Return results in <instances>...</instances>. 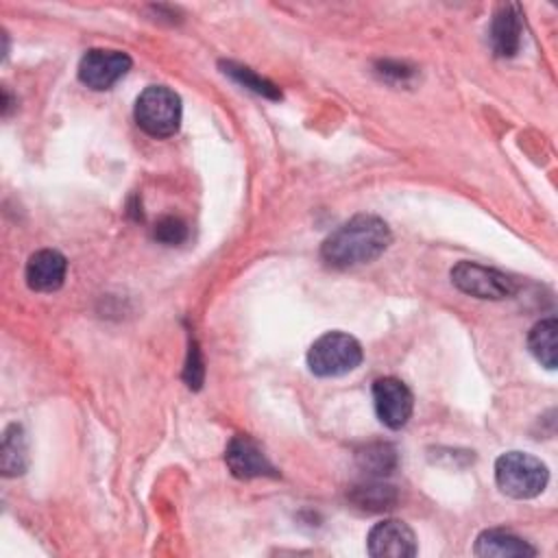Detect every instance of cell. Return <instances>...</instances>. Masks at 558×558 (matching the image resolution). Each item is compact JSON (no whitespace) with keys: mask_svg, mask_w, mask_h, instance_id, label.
I'll list each match as a JSON object with an SVG mask.
<instances>
[{"mask_svg":"<svg viewBox=\"0 0 558 558\" xmlns=\"http://www.w3.org/2000/svg\"><path fill=\"white\" fill-rule=\"evenodd\" d=\"M390 242V227L379 216L357 214L325 238L320 257L331 268H353L377 259Z\"/></svg>","mask_w":558,"mask_h":558,"instance_id":"obj_1","label":"cell"},{"mask_svg":"<svg viewBox=\"0 0 558 558\" xmlns=\"http://www.w3.org/2000/svg\"><path fill=\"white\" fill-rule=\"evenodd\" d=\"M549 471L543 460L525 451H506L495 460V482L512 499H532L547 486Z\"/></svg>","mask_w":558,"mask_h":558,"instance_id":"obj_2","label":"cell"},{"mask_svg":"<svg viewBox=\"0 0 558 558\" xmlns=\"http://www.w3.org/2000/svg\"><path fill=\"white\" fill-rule=\"evenodd\" d=\"M181 98L166 85H148L135 100V122L153 137H170L181 126Z\"/></svg>","mask_w":558,"mask_h":558,"instance_id":"obj_3","label":"cell"},{"mask_svg":"<svg viewBox=\"0 0 558 558\" xmlns=\"http://www.w3.org/2000/svg\"><path fill=\"white\" fill-rule=\"evenodd\" d=\"M362 362L360 342L344 331H327L307 351V366L318 377H338L355 371Z\"/></svg>","mask_w":558,"mask_h":558,"instance_id":"obj_4","label":"cell"},{"mask_svg":"<svg viewBox=\"0 0 558 558\" xmlns=\"http://www.w3.org/2000/svg\"><path fill=\"white\" fill-rule=\"evenodd\" d=\"M451 283L464 292L471 294L475 299H490V301H499V299H508L514 294L517 286L514 281L504 275L501 270L482 266L477 262H458L451 268Z\"/></svg>","mask_w":558,"mask_h":558,"instance_id":"obj_5","label":"cell"},{"mask_svg":"<svg viewBox=\"0 0 558 558\" xmlns=\"http://www.w3.org/2000/svg\"><path fill=\"white\" fill-rule=\"evenodd\" d=\"M131 57L122 50L89 48L78 61V81L89 89L102 92L113 87L129 70Z\"/></svg>","mask_w":558,"mask_h":558,"instance_id":"obj_6","label":"cell"},{"mask_svg":"<svg viewBox=\"0 0 558 558\" xmlns=\"http://www.w3.org/2000/svg\"><path fill=\"white\" fill-rule=\"evenodd\" d=\"M373 403H375L377 418L390 429L403 427L410 421L412 410H414L412 390L397 377L375 379Z\"/></svg>","mask_w":558,"mask_h":558,"instance_id":"obj_7","label":"cell"},{"mask_svg":"<svg viewBox=\"0 0 558 558\" xmlns=\"http://www.w3.org/2000/svg\"><path fill=\"white\" fill-rule=\"evenodd\" d=\"M366 549L375 558H412L418 551L412 527L399 519L375 523L366 536Z\"/></svg>","mask_w":558,"mask_h":558,"instance_id":"obj_8","label":"cell"},{"mask_svg":"<svg viewBox=\"0 0 558 558\" xmlns=\"http://www.w3.org/2000/svg\"><path fill=\"white\" fill-rule=\"evenodd\" d=\"M225 462L231 469V473L240 480L251 477H275L277 471L266 458L264 449L246 434H238L229 440L225 449Z\"/></svg>","mask_w":558,"mask_h":558,"instance_id":"obj_9","label":"cell"},{"mask_svg":"<svg viewBox=\"0 0 558 558\" xmlns=\"http://www.w3.org/2000/svg\"><path fill=\"white\" fill-rule=\"evenodd\" d=\"M68 272L65 257L54 248H41L26 262V283L35 292H52L63 286Z\"/></svg>","mask_w":558,"mask_h":558,"instance_id":"obj_10","label":"cell"},{"mask_svg":"<svg viewBox=\"0 0 558 558\" xmlns=\"http://www.w3.org/2000/svg\"><path fill=\"white\" fill-rule=\"evenodd\" d=\"M523 15L519 4H504L497 9L490 22V46L497 57H512L521 46Z\"/></svg>","mask_w":558,"mask_h":558,"instance_id":"obj_11","label":"cell"},{"mask_svg":"<svg viewBox=\"0 0 558 558\" xmlns=\"http://www.w3.org/2000/svg\"><path fill=\"white\" fill-rule=\"evenodd\" d=\"M473 551L477 556L484 558H527V556H536V549L523 541L521 536L508 532V530H484L480 532V536L475 538V547Z\"/></svg>","mask_w":558,"mask_h":558,"instance_id":"obj_12","label":"cell"},{"mask_svg":"<svg viewBox=\"0 0 558 558\" xmlns=\"http://www.w3.org/2000/svg\"><path fill=\"white\" fill-rule=\"evenodd\" d=\"M28 464V445H26V434L22 425H9L2 436V447H0V466L2 475L13 477L26 471Z\"/></svg>","mask_w":558,"mask_h":558,"instance_id":"obj_13","label":"cell"},{"mask_svg":"<svg viewBox=\"0 0 558 558\" xmlns=\"http://www.w3.org/2000/svg\"><path fill=\"white\" fill-rule=\"evenodd\" d=\"M349 499H351L357 508H362V510L381 512V510L395 508L399 495H397V488L390 486V484H384V482H364V484H357V486L351 488Z\"/></svg>","mask_w":558,"mask_h":558,"instance_id":"obj_14","label":"cell"},{"mask_svg":"<svg viewBox=\"0 0 558 558\" xmlns=\"http://www.w3.org/2000/svg\"><path fill=\"white\" fill-rule=\"evenodd\" d=\"M556 331H558V323L554 316H549L538 320L527 336L530 353L536 357L538 364H543L549 371L556 368Z\"/></svg>","mask_w":558,"mask_h":558,"instance_id":"obj_15","label":"cell"},{"mask_svg":"<svg viewBox=\"0 0 558 558\" xmlns=\"http://www.w3.org/2000/svg\"><path fill=\"white\" fill-rule=\"evenodd\" d=\"M355 460L364 473H368L373 477H381V475L392 473V469L397 466V451L388 442H373V445H366L364 449H360L355 453Z\"/></svg>","mask_w":558,"mask_h":558,"instance_id":"obj_16","label":"cell"},{"mask_svg":"<svg viewBox=\"0 0 558 558\" xmlns=\"http://www.w3.org/2000/svg\"><path fill=\"white\" fill-rule=\"evenodd\" d=\"M222 72L225 74H229L233 81H238L240 85H244V87H248V89H253L255 94H259V96H266V98H272V100H277V98H281V92H279V87L277 85H272L270 81H266V78H262V76H257L251 68H246V65H240V63H231V61H227V63H222Z\"/></svg>","mask_w":558,"mask_h":558,"instance_id":"obj_17","label":"cell"},{"mask_svg":"<svg viewBox=\"0 0 558 558\" xmlns=\"http://www.w3.org/2000/svg\"><path fill=\"white\" fill-rule=\"evenodd\" d=\"M155 240L172 246V244H181L185 238H187V225L177 218V216H163L157 225H155V231H153Z\"/></svg>","mask_w":558,"mask_h":558,"instance_id":"obj_18","label":"cell"},{"mask_svg":"<svg viewBox=\"0 0 558 558\" xmlns=\"http://www.w3.org/2000/svg\"><path fill=\"white\" fill-rule=\"evenodd\" d=\"M203 360H201V351L196 347V342L190 344V351H187V362H185V371H183V377L187 381L190 388H201L203 384Z\"/></svg>","mask_w":558,"mask_h":558,"instance_id":"obj_19","label":"cell"}]
</instances>
